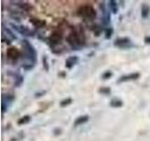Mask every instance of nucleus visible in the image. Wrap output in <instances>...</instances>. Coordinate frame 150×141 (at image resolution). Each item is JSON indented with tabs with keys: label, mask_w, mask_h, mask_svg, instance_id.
<instances>
[{
	"label": "nucleus",
	"mask_w": 150,
	"mask_h": 141,
	"mask_svg": "<svg viewBox=\"0 0 150 141\" xmlns=\"http://www.w3.org/2000/svg\"><path fill=\"white\" fill-rule=\"evenodd\" d=\"M140 77V74L138 73H129V74H127V75H123L121 76L117 83H123V82H128V81H133V80H136Z\"/></svg>",
	"instance_id": "0eeeda50"
},
{
	"label": "nucleus",
	"mask_w": 150,
	"mask_h": 141,
	"mask_svg": "<svg viewBox=\"0 0 150 141\" xmlns=\"http://www.w3.org/2000/svg\"><path fill=\"white\" fill-rule=\"evenodd\" d=\"M78 56H69V58L66 60V67L68 69H71L74 65H76L78 63Z\"/></svg>",
	"instance_id": "9d476101"
},
{
	"label": "nucleus",
	"mask_w": 150,
	"mask_h": 141,
	"mask_svg": "<svg viewBox=\"0 0 150 141\" xmlns=\"http://www.w3.org/2000/svg\"><path fill=\"white\" fill-rule=\"evenodd\" d=\"M115 45L119 47V48H129L132 47L131 41L129 38H118L115 41Z\"/></svg>",
	"instance_id": "20e7f679"
},
{
	"label": "nucleus",
	"mask_w": 150,
	"mask_h": 141,
	"mask_svg": "<svg viewBox=\"0 0 150 141\" xmlns=\"http://www.w3.org/2000/svg\"><path fill=\"white\" fill-rule=\"evenodd\" d=\"M61 41H62V34H61L60 32H57V31L54 32L49 38L50 44L52 46H55V45L59 44L61 42Z\"/></svg>",
	"instance_id": "39448f33"
},
{
	"label": "nucleus",
	"mask_w": 150,
	"mask_h": 141,
	"mask_svg": "<svg viewBox=\"0 0 150 141\" xmlns=\"http://www.w3.org/2000/svg\"><path fill=\"white\" fill-rule=\"evenodd\" d=\"M22 45L25 49V58L23 59L26 60V63L23 65V67L25 70H31L37 61V53L34 49V47L32 46V44L29 41L26 40H23L22 42Z\"/></svg>",
	"instance_id": "f03ea898"
},
{
	"label": "nucleus",
	"mask_w": 150,
	"mask_h": 141,
	"mask_svg": "<svg viewBox=\"0 0 150 141\" xmlns=\"http://www.w3.org/2000/svg\"><path fill=\"white\" fill-rule=\"evenodd\" d=\"M30 22L32 23V25L34 26H37V27H43L45 26L46 25V22L43 21V20H40V19H35L33 18L30 20Z\"/></svg>",
	"instance_id": "ddd939ff"
},
{
	"label": "nucleus",
	"mask_w": 150,
	"mask_h": 141,
	"mask_svg": "<svg viewBox=\"0 0 150 141\" xmlns=\"http://www.w3.org/2000/svg\"><path fill=\"white\" fill-rule=\"evenodd\" d=\"M150 13V8L146 4H144L142 6V17L143 18H147Z\"/></svg>",
	"instance_id": "4468645a"
},
{
	"label": "nucleus",
	"mask_w": 150,
	"mask_h": 141,
	"mask_svg": "<svg viewBox=\"0 0 150 141\" xmlns=\"http://www.w3.org/2000/svg\"><path fill=\"white\" fill-rule=\"evenodd\" d=\"M110 105L112 107H121L122 105H123V102H122L121 100H118V99H114V100L111 101Z\"/></svg>",
	"instance_id": "a211bd4d"
},
{
	"label": "nucleus",
	"mask_w": 150,
	"mask_h": 141,
	"mask_svg": "<svg viewBox=\"0 0 150 141\" xmlns=\"http://www.w3.org/2000/svg\"><path fill=\"white\" fill-rule=\"evenodd\" d=\"M9 74L12 75V76L15 78V86H20V85L23 82V78L20 74H15V73H9Z\"/></svg>",
	"instance_id": "2eb2a0df"
},
{
	"label": "nucleus",
	"mask_w": 150,
	"mask_h": 141,
	"mask_svg": "<svg viewBox=\"0 0 150 141\" xmlns=\"http://www.w3.org/2000/svg\"><path fill=\"white\" fill-rule=\"evenodd\" d=\"M7 56H8V58L11 59H17L19 56H20V52H19L17 48L11 47V48H8L7 51Z\"/></svg>",
	"instance_id": "1a4fd4ad"
},
{
	"label": "nucleus",
	"mask_w": 150,
	"mask_h": 141,
	"mask_svg": "<svg viewBox=\"0 0 150 141\" xmlns=\"http://www.w3.org/2000/svg\"><path fill=\"white\" fill-rule=\"evenodd\" d=\"M100 92L101 94H106V95H109V94L111 93V89L107 87H103L100 89Z\"/></svg>",
	"instance_id": "412c9836"
},
{
	"label": "nucleus",
	"mask_w": 150,
	"mask_h": 141,
	"mask_svg": "<svg viewBox=\"0 0 150 141\" xmlns=\"http://www.w3.org/2000/svg\"><path fill=\"white\" fill-rule=\"evenodd\" d=\"M112 34V29L111 27L105 28V38H106V39H110Z\"/></svg>",
	"instance_id": "aec40b11"
},
{
	"label": "nucleus",
	"mask_w": 150,
	"mask_h": 141,
	"mask_svg": "<svg viewBox=\"0 0 150 141\" xmlns=\"http://www.w3.org/2000/svg\"><path fill=\"white\" fill-rule=\"evenodd\" d=\"M112 72H110V70H107V72H105L101 75V78L102 79H109V78L112 77Z\"/></svg>",
	"instance_id": "4be33fe9"
},
{
	"label": "nucleus",
	"mask_w": 150,
	"mask_h": 141,
	"mask_svg": "<svg viewBox=\"0 0 150 141\" xmlns=\"http://www.w3.org/2000/svg\"><path fill=\"white\" fill-rule=\"evenodd\" d=\"M12 26L13 29H15L16 31H18L19 33H21L22 35H25V36H33V32L29 29H27V28H25V26H16V25H13V24H11V25Z\"/></svg>",
	"instance_id": "6e6552de"
},
{
	"label": "nucleus",
	"mask_w": 150,
	"mask_h": 141,
	"mask_svg": "<svg viewBox=\"0 0 150 141\" xmlns=\"http://www.w3.org/2000/svg\"><path fill=\"white\" fill-rule=\"evenodd\" d=\"M100 9L102 11V25L106 26V28H107L108 25L110 24V19H111L110 13L107 11V9L105 8V6L103 4L100 5Z\"/></svg>",
	"instance_id": "423d86ee"
},
{
	"label": "nucleus",
	"mask_w": 150,
	"mask_h": 141,
	"mask_svg": "<svg viewBox=\"0 0 150 141\" xmlns=\"http://www.w3.org/2000/svg\"><path fill=\"white\" fill-rule=\"evenodd\" d=\"M109 6H110V9L112 13H117V11H118V8H117V4H116V1L115 0H110L109 1Z\"/></svg>",
	"instance_id": "dca6fc26"
},
{
	"label": "nucleus",
	"mask_w": 150,
	"mask_h": 141,
	"mask_svg": "<svg viewBox=\"0 0 150 141\" xmlns=\"http://www.w3.org/2000/svg\"><path fill=\"white\" fill-rule=\"evenodd\" d=\"M77 14L79 16L87 19V20H94L97 16L96 11L91 6H88V5L80 7L77 11Z\"/></svg>",
	"instance_id": "7ed1b4c3"
},
{
	"label": "nucleus",
	"mask_w": 150,
	"mask_h": 141,
	"mask_svg": "<svg viewBox=\"0 0 150 141\" xmlns=\"http://www.w3.org/2000/svg\"><path fill=\"white\" fill-rule=\"evenodd\" d=\"M67 41L73 50H80L84 45V42H86V37H84L83 30L81 27L74 29L69 33V35L67 38Z\"/></svg>",
	"instance_id": "f257e3e1"
},
{
	"label": "nucleus",
	"mask_w": 150,
	"mask_h": 141,
	"mask_svg": "<svg viewBox=\"0 0 150 141\" xmlns=\"http://www.w3.org/2000/svg\"><path fill=\"white\" fill-rule=\"evenodd\" d=\"M144 42H145L146 44H150V36L144 38Z\"/></svg>",
	"instance_id": "b1692460"
},
{
	"label": "nucleus",
	"mask_w": 150,
	"mask_h": 141,
	"mask_svg": "<svg viewBox=\"0 0 150 141\" xmlns=\"http://www.w3.org/2000/svg\"><path fill=\"white\" fill-rule=\"evenodd\" d=\"M71 103H72V99L71 98H68V99H65V100H63L62 102H60V105L62 107H65V106L70 105Z\"/></svg>",
	"instance_id": "6ab92c4d"
},
{
	"label": "nucleus",
	"mask_w": 150,
	"mask_h": 141,
	"mask_svg": "<svg viewBox=\"0 0 150 141\" xmlns=\"http://www.w3.org/2000/svg\"><path fill=\"white\" fill-rule=\"evenodd\" d=\"M11 3H14V5H16L17 7H19L21 9H23V11H30V9H31L30 5L25 3V2H21V1L14 2V1H12Z\"/></svg>",
	"instance_id": "9b49d317"
},
{
	"label": "nucleus",
	"mask_w": 150,
	"mask_h": 141,
	"mask_svg": "<svg viewBox=\"0 0 150 141\" xmlns=\"http://www.w3.org/2000/svg\"><path fill=\"white\" fill-rule=\"evenodd\" d=\"M30 120H31L30 116H28V115L23 116V118H21V119H19V120H18V124H19V125L26 124V123H28V122L30 121Z\"/></svg>",
	"instance_id": "f3484780"
},
{
	"label": "nucleus",
	"mask_w": 150,
	"mask_h": 141,
	"mask_svg": "<svg viewBox=\"0 0 150 141\" xmlns=\"http://www.w3.org/2000/svg\"><path fill=\"white\" fill-rule=\"evenodd\" d=\"M89 120V117L87 115H83V116H81V117H78L77 120L74 121V125L75 126H79V125H82V124H84L86 122H87Z\"/></svg>",
	"instance_id": "f8f14e48"
},
{
	"label": "nucleus",
	"mask_w": 150,
	"mask_h": 141,
	"mask_svg": "<svg viewBox=\"0 0 150 141\" xmlns=\"http://www.w3.org/2000/svg\"><path fill=\"white\" fill-rule=\"evenodd\" d=\"M43 66H44V68L46 70H49V67H48V63H47V58H43Z\"/></svg>",
	"instance_id": "5701e85b"
}]
</instances>
